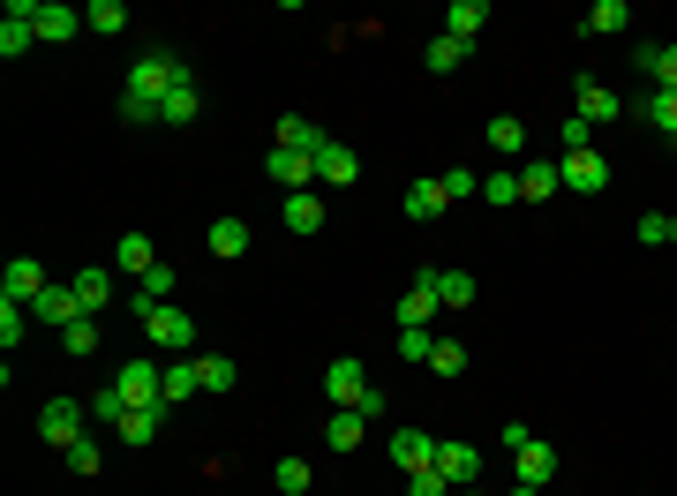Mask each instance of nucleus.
<instances>
[{
  "label": "nucleus",
  "mask_w": 677,
  "mask_h": 496,
  "mask_svg": "<svg viewBox=\"0 0 677 496\" xmlns=\"http://www.w3.org/2000/svg\"><path fill=\"white\" fill-rule=\"evenodd\" d=\"M166 421H173V407H128V413H121V429H114V436H121L128 452H143V444H151V436H159Z\"/></svg>",
  "instance_id": "obj_18"
},
{
  "label": "nucleus",
  "mask_w": 677,
  "mask_h": 496,
  "mask_svg": "<svg viewBox=\"0 0 677 496\" xmlns=\"http://www.w3.org/2000/svg\"><path fill=\"white\" fill-rule=\"evenodd\" d=\"M640 241L647 248H670V218H663V211H640V226H633Z\"/></svg>",
  "instance_id": "obj_46"
},
{
  "label": "nucleus",
  "mask_w": 677,
  "mask_h": 496,
  "mask_svg": "<svg viewBox=\"0 0 677 496\" xmlns=\"http://www.w3.org/2000/svg\"><path fill=\"white\" fill-rule=\"evenodd\" d=\"M519 444H535V429H527V421H505V429H497V452H519Z\"/></svg>",
  "instance_id": "obj_49"
},
{
  "label": "nucleus",
  "mask_w": 677,
  "mask_h": 496,
  "mask_svg": "<svg viewBox=\"0 0 677 496\" xmlns=\"http://www.w3.org/2000/svg\"><path fill=\"white\" fill-rule=\"evenodd\" d=\"M76 301H84V316H98V309H114V271L106 263H76Z\"/></svg>",
  "instance_id": "obj_17"
},
{
  "label": "nucleus",
  "mask_w": 677,
  "mask_h": 496,
  "mask_svg": "<svg viewBox=\"0 0 677 496\" xmlns=\"http://www.w3.org/2000/svg\"><path fill=\"white\" fill-rule=\"evenodd\" d=\"M76 316H84V301H76V287H45L39 301H31V324H76Z\"/></svg>",
  "instance_id": "obj_20"
},
{
  "label": "nucleus",
  "mask_w": 677,
  "mask_h": 496,
  "mask_svg": "<svg viewBox=\"0 0 677 496\" xmlns=\"http://www.w3.org/2000/svg\"><path fill=\"white\" fill-rule=\"evenodd\" d=\"M196 376H204V391H234V384H241L234 354H196Z\"/></svg>",
  "instance_id": "obj_33"
},
{
  "label": "nucleus",
  "mask_w": 677,
  "mask_h": 496,
  "mask_svg": "<svg viewBox=\"0 0 677 496\" xmlns=\"http://www.w3.org/2000/svg\"><path fill=\"white\" fill-rule=\"evenodd\" d=\"M316 181H324V188H346V181H362V151L332 136V143L316 151Z\"/></svg>",
  "instance_id": "obj_12"
},
{
  "label": "nucleus",
  "mask_w": 677,
  "mask_h": 496,
  "mask_svg": "<svg viewBox=\"0 0 677 496\" xmlns=\"http://www.w3.org/2000/svg\"><path fill=\"white\" fill-rule=\"evenodd\" d=\"M655 90H677V39L663 45V61H655Z\"/></svg>",
  "instance_id": "obj_48"
},
{
  "label": "nucleus",
  "mask_w": 677,
  "mask_h": 496,
  "mask_svg": "<svg viewBox=\"0 0 677 496\" xmlns=\"http://www.w3.org/2000/svg\"><path fill=\"white\" fill-rule=\"evenodd\" d=\"M460 496H482V489H460Z\"/></svg>",
  "instance_id": "obj_53"
},
{
  "label": "nucleus",
  "mask_w": 677,
  "mask_h": 496,
  "mask_svg": "<svg viewBox=\"0 0 677 496\" xmlns=\"http://www.w3.org/2000/svg\"><path fill=\"white\" fill-rule=\"evenodd\" d=\"M264 173L287 188V196H301V188H316V159H301V151H279L271 143V159H264Z\"/></svg>",
  "instance_id": "obj_13"
},
{
  "label": "nucleus",
  "mask_w": 677,
  "mask_h": 496,
  "mask_svg": "<svg viewBox=\"0 0 677 496\" xmlns=\"http://www.w3.org/2000/svg\"><path fill=\"white\" fill-rule=\"evenodd\" d=\"M407 496H460V489H452L437 466H422V474H407Z\"/></svg>",
  "instance_id": "obj_45"
},
{
  "label": "nucleus",
  "mask_w": 677,
  "mask_h": 496,
  "mask_svg": "<svg viewBox=\"0 0 677 496\" xmlns=\"http://www.w3.org/2000/svg\"><path fill=\"white\" fill-rule=\"evenodd\" d=\"M415 287L422 293H437V301H444V309H474V271H437V263H422V271H415Z\"/></svg>",
  "instance_id": "obj_5"
},
{
  "label": "nucleus",
  "mask_w": 677,
  "mask_h": 496,
  "mask_svg": "<svg viewBox=\"0 0 677 496\" xmlns=\"http://www.w3.org/2000/svg\"><path fill=\"white\" fill-rule=\"evenodd\" d=\"M45 287H53V279H45L39 256H8V271H0V301H23V309H31Z\"/></svg>",
  "instance_id": "obj_6"
},
{
  "label": "nucleus",
  "mask_w": 677,
  "mask_h": 496,
  "mask_svg": "<svg viewBox=\"0 0 677 496\" xmlns=\"http://www.w3.org/2000/svg\"><path fill=\"white\" fill-rule=\"evenodd\" d=\"M655 61H663V45L640 39V45H633V68H640V76H655Z\"/></svg>",
  "instance_id": "obj_50"
},
{
  "label": "nucleus",
  "mask_w": 677,
  "mask_h": 496,
  "mask_svg": "<svg viewBox=\"0 0 677 496\" xmlns=\"http://www.w3.org/2000/svg\"><path fill=\"white\" fill-rule=\"evenodd\" d=\"M482 204H519V173H512V165H497V173H490V181H482Z\"/></svg>",
  "instance_id": "obj_39"
},
{
  "label": "nucleus",
  "mask_w": 677,
  "mask_h": 496,
  "mask_svg": "<svg viewBox=\"0 0 677 496\" xmlns=\"http://www.w3.org/2000/svg\"><path fill=\"white\" fill-rule=\"evenodd\" d=\"M429 376H466V346L460 338H437V346H429Z\"/></svg>",
  "instance_id": "obj_37"
},
{
  "label": "nucleus",
  "mask_w": 677,
  "mask_h": 496,
  "mask_svg": "<svg viewBox=\"0 0 677 496\" xmlns=\"http://www.w3.org/2000/svg\"><path fill=\"white\" fill-rule=\"evenodd\" d=\"M84 23L98 31V39H114V31H128V8H121V0H90V8H84Z\"/></svg>",
  "instance_id": "obj_36"
},
{
  "label": "nucleus",
  "mask_w": 677,
  "mask_h": 496,
  "mask_svg": "<svg viewBox=\"0 0 677 496\" xmlns=\"http://www.w3.org/2000/svg\"><path fill=\"white\" fill-rule=\"evenodd\" d=\"M84 413H90V399H45L39 407V436L53 444V452H68V444L84 436Z\"/></svg>",
  "instance_id": "obj_3"
},
{
  "label": "nucleus",
  "mask_w": 677,
  "mask_h": 496,
  "mask_svg": "<svg viewBox=\"0 0 677 496\" xmlns=\"http://www.w3.org/2000/svg\"><path fill=\"white\" fill-rule=\"evenodd\" d=\"M309 482H316L309 459H279V466H271V489H279V496H309Z\"/></svg>",
  "instance_id": "obj_34"
},
{
  "label": "nucleus",
  "mask_w": 677,
  "mask_h": 496,
  "mask_svg": "<svg viewBox=\"0 0 677 496\" xmlns=\"http://www.w3.org/2000/svg\"><path fill=\"white\" fill-rule=\"evenodd\" d=\"M189 391H204V376H196V354H173V362H166V407H181Z\"/></svg>",
  "instance_id": "obj_31"
},
{
  "label": "nucleus",
  "mask_w": 677,
  "mask_h": 496,
  "mask_svg": "<svg viewBox=\"0 0 677 496\" xmlns=\"http://www.w3.org/2000/svg\"><path fill=\"white\" fill-rule=\"evenodd\" d=\"M391 324H399V331H429V324H437V293L407 287V293H399V309H391Z\"/></svg>",
  "instance_id": "obj_26"
},
{
  "label": "nucleus",
  "mask_w": 677,
  "mask_h": 496,
  "mask_svg": "<svg viewBox=\"0 0 677 496\" xmlns=\"http://www.w3.org/2000/svg\"><path fill=\"white\" fill-rule=\"evenodd\" d=\"M151 263H159V248H151V234H136V226H128L121 241H114V271H128V279H143Z\"/></svg>",
  "instance_id": "obj_22"
},
{
  "label": "nucleus",
  "mask_w": 677,
  "mask_h": 496,
  "mask_svg": "<svg viewBox=\"0 0 677 496\" xmlns=\"http://www.w3.org/2000/svg\"><path fill=\"white\" fill-rule=\"evenodd\" d=\"M121 413H128V399L114 391V384H98L90 391V421H106V429H121Z\"/></svg>",
  "instance_id": "obj_40"
},
{
  "label": "nucleus",
  "mask_w": 677,
  "mask_h": 496,
  "mask_svg": "<svg viewBox=\"0 0 677 496\" xmlns=\"http://www.w3.org/2000/svg\"><path fill=\"white\" fill-rule=\"evenodd\" d=\"M482 23H490V0H452V8H444V31H452V39H482Z\"/></svg>",
  "instance_id": "obj_28"
},
{
  "label": "nucleus",
  "mask_w": 677,
  "mask_h": 496,
  "mask_svg": "<svg viewBox=\"0 0 677 496\" xmlns=\"http://www.w3.org/2000/svg\"><path fill=\"white\" fill-rule=\"evenodd\" d=\"M287 234H301V241H309V234H324V196H316V188L287 196Z\"/></svg>",
  "instance_id": "obj_25"
},
{
  "label": "nucleus",
  "mask_w": 677,
  "mask_h": 496,
  "mask_svg": "<svg viewBox=\"0 0 677 496\" xmlns=\"http://www.w3.org/2000/svg\"><path fill=\"white\" fill-rule=\"evenodd\" d=\"M76 23H84V8H68V0H39V45H68V39H76Z\"/></svg>",
  "instance_id": "obj_21"
},
{
  "label": "nucleus",
  "mask_w": 677,
  "mask_h": 496,
  "mask_svg": "<svg viewBox=\"0 0 677 496\" xmlns=\"http://www.w3.org/2000/svg\"><path fill=\"white\" fill-rule=\"evenodd\" d=\"M505 496H542V489H527V482H519V489H505Z\"/></svg>",
  "instance_id": "obj_51"
},
{
  "label": "nucleus",
  "mask_w": 677,
  "mask_h": 496,
  "mask_svg": "<svg viewBox=\"0 0 677 496\" xmlns=\"http://www.w3.org/2000/svg\"><path fill=\"white\" fill-rule=\"evenodd\" d=\"M377 421L369 413H354V407H332V421H324V444L332 452H362V436H369Z\"/></svg>",
  "instance_id": "obj_19"
},
{
  "label": "nucleus",
  "mask_w": 677,
  "mask_h": 496,
  "mask_svg": "<svg viewBox=\"0 0 677 496\" xmlns=\"http://www.w3.org/2000/svg\"><path fill=\"white\" fill-rule=\"evenodd\" d=\"M68 474H98V466H106V452H98V444H90V436H76V444H68Z\"/></svg>",
  "instance_id": "obj_42"
},
{
  "label": "nucleus",
  "mask_w": 677,
  "mask_h": 496,
  "mask_svg": "<svg viewBox=\"0 0 677 496\" xmlns=\"http://www.w3.org/2000/svg\"><path fill=\"white\" fill-rule=\"evenodd\" d=\"M588 128H610V121H625V98L610 90V83H594V76H580V106H572Z\"/></svg>",
  "instance_id": "obj_8"
},
{
  "label": "nucleus",
  "mask_w": 677,
  "mask_h": 496,
  "mask_svg": "<svg viewBox=\"0 0 677 496\" xmlns=\"http://www.w3.org/2000/svg\"><path fill=\"white\" fill-rule=\"evenodd\" d=\"M204 248H212V256H249V218H212Z\"/></svg>",
  "instance_id": "obj_29"
},
{
  "label": "nucleus",
  "mask_w": 677,
  "mask_h": 496,
  "mask_svg": "<svg viewBox=\"0 0 677 496\" xmlns=\"http://www.w3.org/2000/svg\"><path fill=\"white\" fill-rule=\"evenodd\" d=\"M422 61H429V76H452V68H466V61H474V45H466V39H452V31H437Z\"/></svg>",
  "instance_id": "obj_24"
},
{
  "label": "nucleus",
  "mask_w": 677,
  "mask_h": 496,
  "mask_svg": "<svg viewBox=\"0 0 677 496\" xmlns=\"http://www.w3.org/2000/svg\"><path fill=\"white\" fill-rule=\"evenodd\" d=\"M550 196H565V165L557 159H527L519 165V204H550Z\"/></svg>",
  "instance_id": "obj_10"
},
{
  "label": "nucleus",
  "mask_w": 677,
  "mask_h": 496,
  "mask_svg": "<svg viewBox=\"0 0 677 496\" xmlns=\"http://www.w3.org/2000/svg\"><path fill=\"white\" fill-rule=\"evenodd\" d=\"M429 346H437V331H399V362L429 369Z\"/></svg>",
  "instance_id": "obj_44"
},
{
  "label": "nucleus",
  "mask_w": 677,
  "mask_h": 496,
  "mask_svg": "<svg viewBox=\"0 0 677 496\" xmlns=\"http://www.w3.org/2000/svg\"><path fill=\"white\" fill-rule=\"evenodd\" d=\"M271 143H279V151H301V159H316V151H324L332 136H324V128L309 121V114H279V128H271Z\"/></svg>",
  "instance_id": "obj_11"
},
{
  "label": "nucleus",
  "mask_w": 677,
  "mask_h": 496,
  "mask_svg": "<svg viewBox=\"0 0 677 496\" xmlns=\"http://www.w3.org/2000/svg\"><path fill=\"white\" fill-rule=\"evenodd\" d=\"M196 114H204V90H196V83H173L166 106H159V128H189Z\"/></svg>",
  "instance_id": "obj_23"
},
{
  "label": "nucleus",
  "mask_w": 677,
  "mask_h": 496,
  "mask_svg": "<svg viewBox=\"0 0 677 496\" xmlns=\"http://www.w3.org/2000/svg\"><path fill=\"white\" fill-rule=\"evenodd\" d=\"M23 331H31V309H23V301H0V346H15Z\"/></svg>",
  "instance_id": "obj_43"
},
{
  "label": "nucleus",
  "mask_w": 677,
  "mask_h": 496,
  "mask_svg": "<svg viewBox=\"0 0 677 496\" xmlns=\"http://www.w3.org/2000/svg\"><path fill=\"white\" fill-rule=\"evenodd\" d=\"M640 121L677 143V90H647V98H640Z\"/></svg>",
  "instance_id": "obj_30"
},
{
  "label": "nucleus",
  "mask_w": 677,
  "mask_h": 496,
  "mask_svg": "<svg viewBox=\"0 0 677 496\" xmlns=\"http://www.w3.org/2000/svg\"><path fill=\"white\" fill-rule=\"evenodd\" d=\"M362 391H369V369H362L354 354H338L332 369H324V399H332V407H362Z\"/></svg>",
  "instance_id": "obj_9"
},
{
  "label": "nucleus",
  "mask_w": 677,
  "mask_h": 496,
  "mask_svg": "<svg viewBox=\"0 0 677 496\" xmlns=\"http://www.w3.org/2000/svg\"><path fill=\"white\" fill-rule=\"evenodd\" d=\"M670 248H677V218H670Z\"/></svg>",
  "instance_id": "obj_52"
},
{
  "label": "nucleus",
  "mask_w": 677,
  "mask_h": 496,
  "mask_svg": "<svg viewBox=\"0 0 677 496\" xmlns=\"http://www.w3.org/2000/svg\"><path fill=\"white\" fill-rule=\"evenodd\" d=\"M490 143H497V159H519V151H527V128H519V114H497V121H490Z\"/></svg>",
  "instance_id": "obj_35"
},
{
  "label": "nucleus",
  "mask_w": 677,
  "mask_h": 496,
  "mask_svg": "<svg viewBox=\"0 0 677 496\" xmlns=\"http://www.w3.org/2000/svg\"><path fill=\"white\" fill-rule=\"evenodd\" d=\"M572 151H594V128L580 114H565V128H557V159H572Z\"/></svg>",
  "instance_id": "obj_38"
},
{
  "label": "nucleus",
  "mask_w": 677,
  "mask_h": 496,
  "mask_svg": "<svg viewBox=\"0 0 677 496\" xmlns=\"http://www.w3.org/2000/svg\"><path fill=\"white\" fill-rule=\"evenodd\" d=\"M61 346H68L76 362H84V354H98V316H76V324L61 331Z\"/></svg>",
  "instance_id": "obj_41"
},
{
  "label": "nucleus",
  "mask_w": 677,
  "mask_h": 496,
  "mask_svg": "<svg viewBox=\"0 0 677 496\" xmlns=\"http://www.w3.org/2000/svg\"><path fill=\"white\" fill-rule=\"evenodd\" d=\"M437 474H444L452 489H474V482H482V452L460 444V436H437Z\"/></svg>",
  "instance_id": "obj_7"
},
{
  "label": "nucleus",
  "mask_w": 677,
  "mask_h": 496,
  "mask_svg": "<svg viewBox=\"0 0 677 496\" xmlns=\"http://www.w3.org/2000/svg\"><path fill=\"white\" fill-rule=\"evenodd\" d=\"M114 391H121L128 407H166V369L136 354V362H121V376H114Z\"/></svg>",
  "instance_id": "obj_2"
},
{
  "label": "nucleus",
  "mask_w": 677,
  "mask_h": 496,
  "mask_svg": "<svg viewBox=\"0 0 677 496\" xmlns=\"http://www.w3.org/2000/svg\"><path fill=\"white\" fill-rule=\"evenodd\" d=\"M173 83H196V68H189L173 45H151V53H136V68H128V83H121V121H128V128L159 121V106H166Z\"/></svg>",
  "instance_id": "obj_1"
},
{
  "label": "nucleus",
  "mask_w": 677,
  "mask_h": 496,
  "mask_svg": "<svg viewBox=\"0 0 677 496\" xmlns=\"http://www.w3.org/2000/svg\"><path fill=\"white\" fill-rule=\"evenodd\" d=\"M625 23H633V8H625V0H594L588 15H580V31H588V39H617Z\"/></svg>",
  "instance_id": "obj_27"
},
{
  "label": "nucleus",
  "mask_w": 677,
  "mask_h": 496,
  "mask_svg": "<svg viewBox=\"0 0 677 496\" xmlns=\"http://www.w3.org/2000/svg\"><path fill=\"white\" fill-rule=\"evenodd\" d=\"M557 165H565V188H572V196L610 188V159H602V151H572V159H557Z\"/></svg>",
  "instance_id": "obj_14"
},
{
  "label": "nucleus",
  "mask_w": 677,
  "mask_h": 496,
  "mask_svg": "<svg viewBox=\"0 0 677 496\" xmlns=\"http://www.w3.org/2000/svg\"><path fill=\"white\" fill-rule=\"evenodd\" d=\"M391 466H399V474L437 466V436H429V429H399V436H391Z\"/></svg>",
  "instance_id": "obj_15"
},
{
  "label": "nucleus",
  "mask_w": 677,
  "mask_h": 496,
  "mask_svg": "<svg viewBox=\"0 0 677 496\" xmlns=\"http://www.w3.org/2000/svg\"><path fill=\"white\" fill-rule=\"evenodd\" d=\"M512 466H519V482H527V489H550V482H557V444L535 436V444H519V452H512Z\"/></svg>",
  "instance_id": "obj_16"
},
{
  "label": "nucleus",
  "mask_w": 677,
  "mask_h": 496,
  "mask_svg": "<svg viewBox=\"0 0 677 496\" xmlns=\"http://www.w3.org/2000/svg\"><path fill=\"white\" fill-rule=\"evenodd\" d=\"M143 331H151V346H159V354H196V316H189V309H151V316H143Z\"/></svg>",
  "instance_id": "obj_4"
},
{
  "label": "nucleus",
  "mask_w": 677,
  "mask_h": 496,
  "mask_svg": "<svg viewBox=\"0 0 677 496\" xmlns=\"http://www.w3.org/2000/svg\"><path fill=\"white\" fill-rule=\"evenodd\" d=\"M444 196H482V173H466V165H452V173H444Z\"/></svg>",
  "instance_id": "obj_47"
},
{
  "label": "nucleus",
  "mask_w": 677,
  "mask_h": 496,
  "mask_svg": "<svg viewBox=\"0 0 677 496\" xmlns=\"http://www.w3.org/2000/svg\"><path fill=\"white\" fill-rule=\"evenodd\" d=\"M444 204H452V196H444V173H437V181H415V188H407V218H437Z\"/></svg>",
  "instance_id": "obj_32"
}]
</instances>
